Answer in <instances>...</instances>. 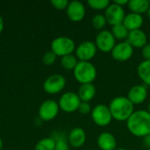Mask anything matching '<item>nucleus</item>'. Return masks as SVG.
I'll use <instances>...</instances> for the list:
<instances>
[{"instance_id": "f257e3e1", "label": "nucleus", "mask_w": 150, "mask_h": 150, "mask_svg": "<svg viewBox=\"0 0 150 150\" xmlns=\"http://www.w3.org/2000/svg\"><path fill=\"white\" fill-rule=\"evenodd\" d=\"M129 133L138 138H144L150 134V114L147 110H136L127 120Z\"/></svg>"}, {"instance_id": "f03ea898", "label": "nucleus", "mask_w": 150, "mask_h": 150, "mask_svg": "<svg viewBox=\"0 0 150 150\" xmlns=\"http://www.w3.org/2000/svg\"><path fill=\"white\" fill-rule=\"evenodd\" d=\"M108 107L112 113V119L120 122H127V120L135 111L134 105L127 97L124 96H118L113 98L111 100Z\"/></svg>"}, {"instance_id": "7ed1b4c3", "label": "nucleus", "mask_w": 150, "mask_h": 150, "mask_svg": "<svg viewBox=\"0 0 150 150\" xmlns=\"http://www.w3.org/2000/svg\"><path fill=\"white\" fill-rule=\"evenodd\" d=\"M75 79L80 84L92 83L97 78V69L91 62H78L73 70Z\"/></svg>"}, {"instance_id": "20e7f679", "label": "nucleus", "mask_w": 150, "mask_h": 150, "mask_svg": "<svg viewBox=\"0 0 150 150\" xmlns=\"http://www.w3.org/2000/svg\"><path fill=\"white\" fill-rule=\"evenodd\" d=\"M76 50L75 41L66 36H59L54 39L51 42V51L57 56H65L73 54Z\"/></svg>"}, {"instance_id": "39448f33", "label": "nucleus", "mask_w": 150, "mask_h": 150, "mask_svg": "<svg viewBox=\"0 0 150 150\" xmlns=\"http://www.w3.org/2000/svg\"><path fill=\"white\" fill-rule=\"evenodd\" d=\"M91 116L92 121L98 127H107L111 124L112 120H113L108 105L104 104H98L95 105L91 110Z\"/></svg>"}, {"instance_id": "423d86ee", "label": "nucleus", "mask_w": 150, "mask_h": 150, "mask_svg": "<svg viewBox=\"0 0 150 150\" xmlns=\"http://www.w3.org/2000/svg\"><path fill=\"white\" fill-rule=\"evenodd\" d=\"M81 100L77 93L72 91H67L63 93L58 102L59 107L62 111L67 113H72L76 111H78Z\"/></svg>"}, {"instance_id": "0eeeda50", "label": "nucleus", "mask_w": 150, "mask_h": 150, "mask_svg": "<svg viewBox=\"0 0 150 150\" xmlns=\"http://www.w3.org/2000/svg\"><path fill=\"white\" fill-rule=\"evenodd\" d=\"M95 45L102 53H111L116 45V40L111 31L104 29L97 34Z\"/></svg>"}, {"instance_id": "6e6552de", "label": "nucleus", "mask_w": 150, "mask_h": 150, "mask_svg": "<svg viewBox=\"0 0 150 150\" xmlns=\"http://www.w3.org/2000/svg\"><path fill=\"white\" fill-rule=\"evenodd\" d=\"M98 48L94 41L84 40L76 47L75 55L79 62H91L95 57Z\"/></svg>"}, {"instance_id": "1a4fd4ad", "label": "nucleus", "mask_w": 150, "mask_h": 150, "mask_svg": "<svg viewBox=\"0 0 150 150\" xmlns=\"http://www.w3.org/2000/svg\"><path fill=\"white\" fill-rule=\"evenodd\" d=\"M66 86V79L62 75L54 74L49 76L43 83V89L47 94L60 93Z\"/></svg>"}, {"instance_id": "9d476101", "label": "nucleus", "mask_w": 150, "mask_h": 150, "mask_svg": "<svg viewBox=\"0 0 150 150\" xmlns=\"http://www.w3.org/2000/svg\"><path fill=\"white\" fill-rule=\"evenodd\" d=\"M104 15L106 18L107 24L113 26L123 23L126 16V11L124 10V7H121L112 2L105 9Z\"/></svg>"}, {"instance_id": "9b49d317", "label": "nucleus", "mask_w": 150, "mask_h": 150, "mask_svg": "<svg viewBox=\"0 0 150 150\" xmlns=\"http://www.w3.org/2000/svg\"><path fill=\"white\" fill-rule=\"evenodd\" d=\"M133 54L134 47L127 40L116 43L111 52L112 59L117 62H127L132 58Z\"/></svg>"}, {"instance_id": "f8f14e48", "label": "nucleus", "mask_w": 150, "mask_h": 150, "mask_svg": "<svg viewBox=\"0 0 150 150\" xmlns=\"http://www.w3.org/2000/svg\"><path fill=\"white\" fill-rule=\"evenodd\" d=\"M59 110L60 107L56 101L51 99L46 100L39 108V116L44 121H50L58 115Z\"/></svg>"}, {"instance_id": "ddd939ff", "label": "nucleus", "mask_w": 150, "mask_h": 150, "mask_svg": "<svg viewBox=\"0 0 150 150\" xmlns=\"http://www.w3.org/2000/svg\"><path fill=\"white\" fill-rule=\"evenodd\" d=\"M66 13L68 18L73 22L82 21L86 13V9L84 4L80 1H71L66 9Z\"/></svg>"}, {"instance_id": "4468645a", "label": "nucleus", "mask_w": 150, "mask_h": 150, "mask_svg": "<svg viewBox=\"0 0 150 150\" xmlns=\"http://www.w3.org/2000/svg\"><path fill=\"white\" fill-rule=\"evenodd\" d=\"M149 91L145 85L143 84H137L133 86L127 92V98L135 105H141L146 101L148 98Z\"/></svg>"}, {"instance_id": "2eb2a0df", "label": "nucleus", "mask_w": 150, "mask_h": 150, "mask_svg": "<svg viewBox=\"0 0 150 150\" xmlns=\"http://www.w3.org/2000/svg\"><path fill=\"white\" fill-rule=\"evenodd\" d=\"M97 145L101 150H116L117 140L112 133L103 132L98 136Z\"/></svg>"}, {"instance_id": "dca6fc26", "label": "nucleus", "mask_w": 150, "mask_h": 150, "mask_svg": "<svg viewBox=\"0 0 150 150\" xmlns=\"http://www.w3.org/2000/svg\"><path fill=\"white\" fill-rule=\"evenodd\" d=\"M87 135L85 131L81 128V127H75L73 128L68 136V142L69 144L75 148V149H79L84 145L86 142Z\"/></svg>"}, {"instance_id": "f3484780", "label": "nucleus", "mask_w": 150, "mask_h": 150, "mask_svg": "<svg viewBox=\"0 0 150 150\" xmlns=\"http://www.w3.org/2000/svg\"><path fill=\"white\" fill-rule=\"evenodd\" d=\"M127 41L134 48H142L148 43V35L142 29L131 31L128 33Z\"/></svg>"}, {"instance_id": "a211bd4d", "label": "nucleus", "mask_w": 150, "mask_h": 150, "mask_svg": "<svg viewBox=\"0 0 150 150\" xmlns=\"http://www.w3.org/2000/svg\"><path fill=\"white\" fill-rule=\"evenodd\" d=\"M143 16L134 12H129L128 14H126L125 18L123 20V25L127 27V29L129 32L141 29L143 25Z\"/></svg>"}, {"instance_id": "6ab92c4d", "label": "nucleus", "mask_w": 150, "mask_h": 150, "mask_svg": "<svg viewBox=\"0 0 150 150\" xmlns=\"http://www.w3.org/2000/svg\"><path fill=\"white\" fill-rule=\"evenodd\" d=\"M96 87L93 83H85L81 84L78 88L77 95L82 102H89L91 101L96 95Z\"/></svg>"}, {"instance_id": "aec40b11", "label": "nucleus", "mask_w": 150, "mask_h": 150, "mask_svg": "<svg viewBox=\"0 0 150 150\" xmlns=\"http://www.w3.org/2000/svg\"><path fill=\"white\" fill-rule=\"evenodd\" d=\"M127 7L130 10V12L142 15L148 11L150 7V2L149 0H130Z\"/></svg>"}, {"instance_id": "412c9836", "label": "nucleus", "mask_w": 150, "mask_h": 150, "mask_svg": "<svg viewBox=\"0 0 150 150\" xmlns=\"http://www.w3.org/2000/svg\"><path fill=\"white\" fill-rule=\"evenodd\" d=\"M137 75L144 84L150 86V60H143L137 67Z\"/></svg>"}, {"instance_id": "4be33fe9", "label": "nucleus", "mask_w": 150, "mask_h": 150, "mask_svg": "<svg viewBox=\"0 0 150 150\" xmlns=\"http://www.w3.org/2000/svg\"><path fill=\"white\" fill-rule=\"evenodd\" d=\"M111 32H112V35L114 36L115 40H121V41L127 40L128 33H129V31L123 25V23L112 26Z\"/></svg>"}, {"instance_id": "5701e85b", "label": "nucleus", "mask_w": 150, "mask_h": 150, "mask_svg": "<svg viewBox=\"0 0 150 150\" xmlns=\"http://www.w3.org/2000/svg\"><path fill=\"white\" fill-rule=\"evenodd\" d=\"M78 59L73 54L62 56L61 59V64L63 69L67 70H74L78 63Z\"/></svg>"}, {"instance_id": "b1692460", "label": "nucleus", "mask_w": 150, "mask_h": 150, "mask_svg": "<svg viewBox=\"0 0 150 150\" xmlns=\"http://www.w3.org/2000/svg\"><path fill=\"white\" fill-rule=\"evenodd\" d=\"M55 148V141L53 137L43 138L40 140L36 145L34 150H54Z\"/></svg>"}, {"instance_id": "393cba45", "label": "nucleus", "mask_w": 150, "mask_h": 150, "mask_svg": "<svg viewBox=\"0 0 150 150\" xmlns=\"http://www.w3.org/2000/svg\"><path fill=\"white\" fill-rule=\"evenodd\" d=\"M91 25L96 30H98L99 32L104 30V28L107 25V21H106L105 15L98 13V14H96L95 16H93V18L91 19Z\"/></svg>"}, {"instance_id": "a878e982", "label": "nucleus", "mask_w": 150, "mask_h": 150, "mask_svg": "<svg viewBox=\"0 0 150 150\" xmlns=\"http://www.w3.org/2000/svg\"><path fill=\"white\" fill-rule=\"evenodd\" d=\"M89 7L95 11H105L111 2L109 0H89L87 2Z\"/></svg>"}, {"instance_id": "bb28decb", "label": "nucleus", "mask_w": 150, "mask_h": 150, "mask_svg": "<svg viewBox=\"0 0 150 150\" xmlns=\"http://www.w3.org/2000/svg\"><path fill=\"white\" fill-rule=\"evenodd\" d=\"M56 56L57 55L51 50L47 51L44 54V55L42 57V62L45 65H47V66L53 65L54 63V62L56 61Z\"/></svg>"}, {"instance_id": "cd10ccee", "label": "nucleus", "mask_w": 150, "mask_h": 150, "mask_svg": "<svg viewBox=\"0 0 150 150\" xmlns=\"http://www.w3.org/2000/svg\"><path fill=\"white\" fill-rule=\"evenodd\" d=\"M55 141V148L54 150H69V142L64 138H57L54 139Z\"/></svg>"}, {"instance_id": "c85d7f7f", "label": "nucleus", "mask_w": 150, "mask_h": 150, "mask_svg": "<svg viewBox=\"0 0 150 150\" xmlns=\"http://www.w3.org/2000/svg\"><path fill=\"white\" fill-rule=\"evenodd\" d=\"M69 1L68 0H52L51 4L55 8L56 10H66L68 5H69Z\"/></svg>"}, {"instance_id": "c756f323", "label": "nucleus", "mask_w": 150, "mask_h": 150, "mask_svg": "<svg viewBox=\"0 0 150 150\" xmlns=\"http://www.w3.org/2000/svg\"><path fill=\"white\" fill-rule=\"evenodd\" d=\"M91 104L89 102H81L79 108H78V112L82 114H88L91 112Z\"/></svg>"}, {"instance_id": "7c9ffc66", "label": "nucleus", "mask_w": 150, "mask_h": 150, "mask_svg": "<svg viewBox=\"0 0 150 150\" xmlns=\"http://www.w3.org/2000/svg\"><path fill=\"white\" fill-rule=\"evenodd\" d=\"M142 55L144 60H150V42H148L142 48Z\"/></svg>"}, {"instance_id": "2f4dec72", "label": "nucleus", "mask_w": 150, "mask_h": 150, "mask_svg": "<svg viewBox=\"0 0 150 150\" xmlns=\"http://www.w3.org/2000/svg\"><path fill=\"white\" fill-rule=\"evenodd\" d=\"M114 4L121 6V7H124L125 5H127L128 3H129V0H114L113 1Z\"/></svg>"}, {"instance_id": "473e14b6", "label": "nucleus", "mask_w": 150, "mask_h": 150, "mask_svg": "<svg viewBox=\"0 0 150 150\" xmlns=\"http://www.w3.org/2000/svg\"><path fill=\"white\" fill-rule=\"evenodd\" d=\"M144 144L148 148H150V134H149L147 136L144 137Z\"/></svg>"}, {"instance_id": "72a5a7b5", "label": "nucleus", "mask_w": 150, "mask_h": 150, "mask_svg": "<svg viewBox=\"0 0 150 150\" xmlns=\"http://www.w3.org/2000/svg\"><path fill=\"white\" fill-rule=\"evenodd\" d=\"M4 19L3 18L0 16V33L3 32V29H4Z\"/></svg>"}, {"instance_id": "f704fd0d", "label": "nucleus", "mask_w": 150, "mask_h": 150, "mask_svg": "<svg viewBox=\"0 0 150 150\" xmlns=\"http://www.w3.org/2000/svg\"><path fill=\"white\" fill-rule=\"evenodd\" d=\"M146 14H147V17H148V18H149V19H150V7H149V8L148 11L146 12Z\"/></svg>"}, {"instance_id": "c9c22d12", "label": "nucleus", "mask_w": 150, "mask_h": 150, "mask_svg": "<svg viewBox=\"0 0 150 150\" xmlns=\"http://www.w3.org/2000/svg\"><path fill=\"white\" fill-rule=\"evenodd\" d=\"M2 148H3V141L0 138V150H2Z\"/></svg>"}, {"instance_id": "e433bc0d", "label": "nucleus", "mask_w": 150, "mask_h": 150, "mask_svg": "<svg viewBox=\"0 0 150 150\" xmlns=\"http://www.w3.org/2000/svg\"><path fill=\"white\" fill-rule=\"evenodd\" d=\"M149 112V114H150V102H149V105H148V110H147Z\"/></svg>"}, {"instance_id": "4c0bfd02", "label": "nucleus", "mask_w": 150, "mask_h": 150, "mask_svg": "<svg viewBox=\"0 0 150 150\" xmlns=\"http://www.w3.org/2000/svg\"><path fill=\"white\" fill-rule=\"evenodd\" d=\"M116 150H128V149H123V148H122V149H117Z\"/></svg>"}, {"instance_id": "58836bf2", "label": "nucleus", "mask_w": 150, "mask_h": 150, "mask_svg": "<svg viewBox=\"0 0 150 150\" xmlns=\"http://www.w3.org/2000/svg\"><path fill=\"white\" fill-rule=\"evenodd\" d=\"M149 40H150V33H149Z\"/></svg>"}]
</instances>
